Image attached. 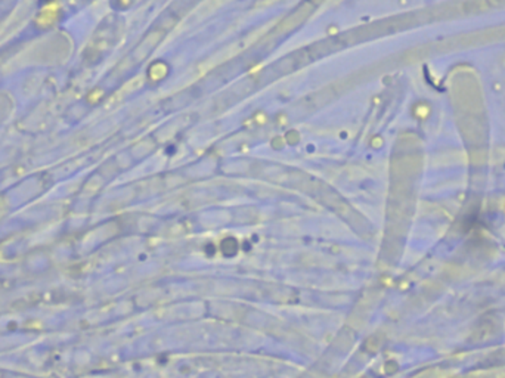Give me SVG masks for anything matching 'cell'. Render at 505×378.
Instances as JSON below:
<instances>
[{"instance_id": "1", "label": "cell", "mask_w": 505, "mask_h": 378, "mask_svg": "<svg viewBox=\"0 0 505 378\" xmlns=\"http://www.w3.org/2000/svg\"><path fill=\"white\" fill-rule=\"evenodd\" d=\"M45 2H46V0H45Z\"/></svg>"}]
</instances>
